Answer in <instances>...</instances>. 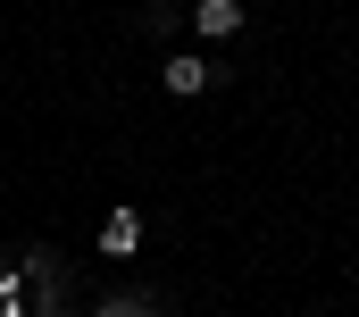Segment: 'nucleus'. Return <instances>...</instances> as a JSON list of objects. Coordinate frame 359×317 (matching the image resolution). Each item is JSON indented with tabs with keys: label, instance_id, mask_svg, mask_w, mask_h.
Returning a JSON list of instances; mask_svg holds the SVG:
<instances>
[{
	"label": "nucleus",
	"instance_id": "1",
	"mask_svg": "<svg viewBox=\"0 0 359 317\" xmlns=\"http://www.w3.org/2000/svg\"><path fill=\"white\" fill-rule=\"evenodd\" d=\"M0 317H67V267L42 242L0 259Z\"/></svg>",
	"mask_w": 359,
	"mask_h": 317
},
{
	"label": "nucleus",
	"instance_id": "2",
	"mask_svg": "<svg viewBox=\"0 0 359 317\" xmlns=\"http://www.w3.org/2000/svg\"><path fill=\"white\" fill-rule=\"evenodd\" d=\"M159 83H168L176 100H201V92L217 83V59H209V50H168V67H159Z\"/></svg>",
	"mask_w": 359,
	"mask_h": 317
},
{
	"label": "nucleus",
	"instance_id": "3",
	"mask_svg": "<svg viewBox=\"0 0 359 317\" xmlns=\"http://www.w3.org/2000/svg\"><path fill=\"white\" fill-rule=\"evenodd\" d=\"M192 34L201 42H234L243 34V0H192Z\"/></svg>",
	"mask_w": 359,
	"mask_h": 317
},
{
	"label": "nucleus",
	"instance_id": "4",
	"mask_svg": "<svg viewBox=\"0 0 359 317\" xmlns=\"http://www.w3.org/2000/svg\"><path fill=\"white\" fill-rule=\"evenodd\" d=\"M100 250H109V259H134V250H142V217H134V209H109V217H100Z\"/></svg>",
	"mask_w": 359,
	"mask_h": 317
},
{
	"label": "nucleus",
	"instance_id": "5",
	"mask_svg": "<svg viewBox=\"0 0 359 317\" xmlns=\"http://www.w3.org/2000/svg\"><path fill=\"white\" fill-rule=\"evenodd\" d=\"M142 34L168 42V34H176V0H151V8H142Z\"/></svg>",
	"mask_w": 359,
	"mask_h": 317
},
{
	"label": "nucleus",
	"instance_id": "6",
	"mask_svg": "<svg viewBox=\"0 0 359 317\" xmlns=\"http://www.w3.org/2000/svg\"><path fill=\"white\" fill-rule=\"evenodd\" d=\"M92 317H142V301H134V292H109V301H100Z\"/></svg>",
	"mask_w": 359,
	"mask_h": 317
},
{
	"label": "nucleus",
	"instance_id": "7",
	"mask_svg": "<svg viewBox=\"0 0 359 317\" xmlns=\"http://www.w3.org/2000/svg\"><path fill=\"white\" fill-rule=\"evenodd\" d=\"M142 317H168V309H159V301H142Z\"/></svg>",
	"mask_w": 359,
	"mask_h": 317
}]
</instances>
